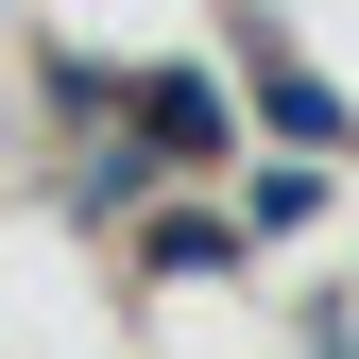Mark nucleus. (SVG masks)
<instances>
[{"label": "nucleus", "mask_w": 359, "mask_h": 359, "mask_svg": "<svg viewBox=\"0 0 359 359\" xmlns=\"http://www.w3.org/2000/svg\"><path fill=\"white\" fill-rule=\"evenodd\" d=\"M120 120H137L154 154H222V137H240V120H222V86H205V69H137V103H120Z\"/></svg>", "instance_id": "obj_1"}, {"label": "nucleus", "mask_w": 359, "mask_h": 359, "mask_svg": "<svg viewBox=\"0 0 359 359\" xmlns=\"http://www.w3.org/2000/svg\"><path fill=\"white\" fill-rule=\"evenodd\" d=\"M240 240L257 222H222V205H154L137 222V274H240Z\"/></svg>", "instance_id": "obj_2"}, {"label": "nucleus", "mask_w": 359, "mask_h": 359, "mask_svg": "<svg viewBox=\"0 0 359 359\" xmlns=\"http://www.w3.org/2000/svg\"><path fill=\"white\" fill-rule=\"evenodd\" d=\"M257 103H274V137H291V154H342V103H325V86H308L291 52H274V69H257Z\"/></svg>", "instance_id": "obj_3"}, {"label": "nucleus", "mask_w": 359, "mask_h": 359, "mask_svg": "<svg viewBox=\"0 0 359 359\" xmlns=\"http://www.w3.org/2000/svg\"><path fill=\"white\" fill-rule=\"evenodd\" d=\"M240 222H257V240H291V222H325V171H308V154H291V171H240Z\"/></svg>", "instance_id": "obj_4"}]
</instances>
